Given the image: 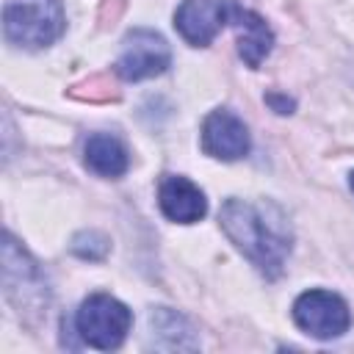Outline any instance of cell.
<instances>
[{"label": "cell", "mask_w": 354, "mask_h": 354, "mask_svg": "<svg viewBox=\"0 0 354 354\" xmlns=\"http://www.w3.org/2000/svg\"><path fill=\"white\" fill-rule=\"evenodd\" d=\"M133 326V313L127 304L108 293H91L80 301L75 313V335L83 346L97 351H113L124 343L127 332Z\"/></svg>", "instance_id": "obj_4"}, {"label": "cell", "mask_w": 354, "mask_h": 354, "mask_svg": "<svg viewBox=\"0 0 354 354\" xmlns=\"http://www.w3.org/2000/svg\"><path fill=\"white\" fill-rule=\"evenodd\" d=\"M3 293L25 318H39L50 304V282L41 266L11 232L3 235Z\"/></svg>", "instance_id": "obj_2"}, {"label": "cell", "mask_w": 354, "mask_h": 354, "mask_svg": "<svg viewBox=\"0 0 354 354\" xmlns=\"http://www.w3.org/2000/svg\"><path fill=\"white\" fill-rule=\"evenodd\" d=\"M348 188H351V191H354V171H351V174H348Z\"/></svg>", "instance_id": "obj_16"}, {"label": "cell", "mask_w": 354, "mask_h": 354, "mask_svg": "<svg viewBox=\"0 0 354 354\" xmlns=\"http://www.w3.org/2000/svg\"><path fill=\"white\" fill-rule=\"evenodd\" d=\"M83 163L88 171L105 180H116L127 171L130 155L119 136L113 133H91L83 144Z\"/></svg>", "instance_id": "obj_12"}, {"label": "cell", "mask_w": 354, "mask_h": 354, "mask_svg": "<svg viewBox=\"0 0 354 354\" xmlns=\"http://www.w3.org/2000/svg\"><path fill=\"white\" fill-rule=\"evenodd\" d=\"M66 28L61 0H8L3 8V36L22 50L50 47Z\"/></svg>", "instance_id": "obj_3"}, {"label": "cell", "mask_w": 354, "mask_h": 354, "mask_svg": "<svg viewBox=\"0 0 354 354\" xmlns=\"http://www.w3.org/2000/svg\"><path fill=\"white\" fill-rule=\"evenodd\" d=\"M266 102H268L277 113H293V105H296L288 94H279V91H268V94H266Z\"/></svg>", "instance_id": "obj_15"}, {"label": "cell", "mask_w": 354, "mask_h": 354, "mask_svg": "<svg viewBox=\"0 0 354 354\" xmlns=\"http://www.w3.org/2000/svg\"><path fill=\"white\" fill-rule=\"evenodd\" d=\"M230 25V0H183L174 11V28L191 47H207Z\"/></svg>", "instance_id": "obj_8"}, {"label": "cell", "mask_w": 354, "mask_h": 354, "mask_svg": "<svg viewBox=\"0 0 354 354\" xmlns=\"http://www.w3.org/2000/svg\"><path fill=\"white\" fill-rule=\"evenodd\" d=\"M290 315L293 324L315 340H335L346 335L351 326V313L346 299L324 288H310L299 293L290 307Z\"/></svg>", "instance_id": "obj_5"}, {"label": "cell", "mask_w": 354, "mask_h": 354, "mask_svg": "<svg viewBox=\"0 0 354 354\" xmlns=\"http://www.w3.org/2000/svg\"><path fill=\"white\" fill-rule=\"evenodd\" d=\"M230 25L238 33V55L243 58V64L249 69H260L274 47V30L268 28V22L257 11L230 0Z\"/></svg>", "instance_id": "obj_10"}, {"label": "cell", "mask_w": 354, "mask_h": 354, "mask_svg": "<svg viewBox=\"0 0 354 354\" xmlns=\"http://www.w3.org/2000/svg\"><path fill=\"white\" fill-rule=\"evenodd\" d=\"M158 207L174 224H194L205 218L207 199H205V191L188 177L163 174V180L158 183Z\"/></svg>", "instance_id": "obj_9"}, {"label": "cell", "mask_w": 354, "mask_h": 354, "mask_svg": "<svg viewBox=\"0 0 354 354\" xmlns=\"http://www.w3.org/2000/svg\"><path fill=\"white\" fill-rule=\"evenodd\" d=\"M199 141H202V152L205 155H210L216 160H227V163L246 158L249 149H252L249 127L230 108H213L205 116Z\"/></svg>", "instance_id": "obj_7"}, {"label": "cell", "mask_w": 354, "mask_h": 354, "mask_svg": "<svg viewBox=\"0 0 354 354\" xmlns=\"http://www.w3.org/2000/svg\"><path fill=\"white\" fill-rule=\"evenodd\" d=\"M69 97L86 100V102H111V100L119 97V91H116V86H113L105 75H94V77H88V80L72 86V88H69Z\"/></svg>", "instance_id": "obj_14"}, {"label": "cell", "mask_w": 354, "mask_h": 354, "mask_svg": "<svg viewBox=\"0 0 354 354\" xmlns=\"http://www.w3.org/2000/svg\"><path fill=\"white\" fill-rule=\"evenodd\" d=\"M69 249L80 260H102L111 252V241H108V235H102L97 230H83L72 238Z\"/></svg>", "instance_id": "obj_13"}, {"label": "cell", "mask_w": 354, "mask_h": 354, "mask_svg": "<svg viewBox=\"0 0 354 354\" xmlns=\"http://www.w3.org/2000/svg\"><path fill=\"white\" fill-rule=\"evenodd\" d=\"M218 224L230 243L257 268V274L266 279L282 277L293 252V230L277 202L230 196L218 210Z\"/></svg>", "instance_id": "obj_1"}, {"label": "cell", "mask_w": 354, "mask_h": 354, "mask_svg": "<svg viewBox=\"0 0 354 354\" xmlns=\"http://www.w3.org/2000/svg\"><path fill=\"white\" fill-rule=\"evenodd\" d=\"M171 64V50L166 39L152 28H133L122 39V50L116 58V75L127 83L147 80L163 75Z\"/></svg>", "instance_id": "obj_6"}, {"label": "cell", "mask_w": 354, "mask_h": 354, "mask_svg": "<svg viewBox=\"0 0 354 354\" xmlns=\"http://www.w3.org/2000/svg\"><path fill=\"white\" fill-rule=\"evenodd\" d=\"M149 348H160V351H196L199 348V337L194 324L171 310V307H152L149 310Z\"/></svg>", "instance_id": "obj_11"}]
</instances>
